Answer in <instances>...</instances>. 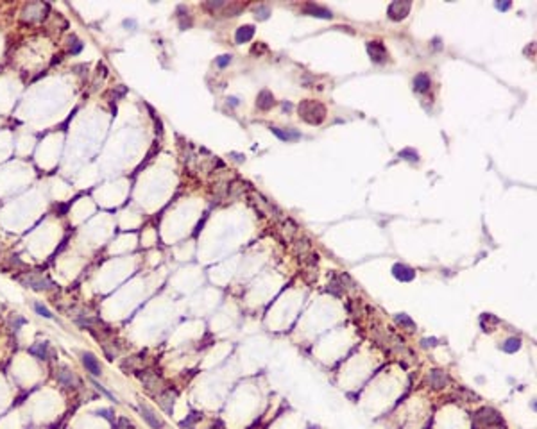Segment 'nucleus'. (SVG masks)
Listing matches in <instances>:
<instances>
[{
	"instance_id": "7c9ffc66",
	"label": "nucleus",
	"mask_w": 537,
	"mask_h": 429,
	"mask_svg": "<svg viewBox=\"0 0 537 429\" xmlns=\"http://www.w3.org/2000/svg\"><path fill=\"white\" fill-rule=\"evenodd\" d=\"M229 102H231L233 106H237V104H238V102H237V99H235V97H231V99H229Z\"/></svg>"
},
{
	"instance_id": "f03ea898",
	"label": "nucleus",
	"mask_w": 537,
	"mask_h": 429,
	"mask_svg": "<svg viewBox=\"0 0 537 429\" xmlns=\"http://www.w3.org/2000/svg\"><path fill=\"white\" fill-rule=\"evenodd\" d=\"M475 420L480 424V426H483V428L507 429V424H505V420L501 418V415H500L496 410H493V408H482L480 411H476Z\"/></svg>"
},
{
	"instance_id": "bb28decb",
	"label": "nucleus",
	"mask_w": 537,
	"mask_h": 429,
	"mask_svg": "<svg viewBox=\"0 0 537 429\" xmlns=\"http://www.w3.org/2000/svg\"><path fill=\"white\" fill-rule=\"evenodd\" d=\"M92 383H93V386H95V388H97V390H99V392H102V393H104V395H108V397H111V399H113V395H111L110 392H108V390H104V388H102V386H100L99 383H97V381H92Z\"/></svg>"
},
{
	"instance_id": "1a4fd4ad",
	"label": "nucleus",
	"mask_w": 537,
	"mask_h": 429,
	"mask_svg": "<svg viewBox=\"0 0 537 429\" xmlns=\"http://www.w3.org/2000/svg\"><path fill=\"white\" fill-rule=\"evenodd\" d=\"M392 275L398 281H401V283H410V281H414V277H415V270L410 268V267H407V265H403V263H396L392 267Z\"/></svg>"
},
{
	"instance_id": "b1692460",
	"label": "nucleus",
	"mask_w": 537,
	"mask_h": 429,
	"mask_svg": "<svg viewBox=\"0 0 537 429\" xmlns=\"http://www.w3.org/2000/svg\"><path fill=\"white\" fill-rule=\"evenodd\" d=\"M81 49H83V43H81L77 38H74L72 36V38H70V52H72V54H77Z\"/></svg>"
},
{
	"instance_id": "9d476101",
	"label": "nucleus",
	"mask_w": 537,
	"mask_h": 429,
	"mask_svg": "<svg viewBox=\"0 0 537 429\" xmlns=\"http://www.w3.org/2000/svg\"><path fill=\"white\" fill-rule=\"evenodd\" d=\"M81 361H83L84 369L88 370L92 375H100V372H102V367H100L99 359H97V358H95L92 352H83V356H81Z\"/></svg>"
},
{
	"instance_id": "f3484780",
	"label": "nucleus",
	"mask_w": 537,
	"mask_h": 429,
	"mask_svg": "<svg viewBox=\"0 0 537 429\" xmlns=\"http://www.w3.org/2000/svg\"><path fill=\"white\" fill-rule=\"evenodd\" d=\"M430 84H432V81H430V77H428L426 73H417L414 79V89L417 91V93H425V91H428L430 89Z\"/></svg>"
},
{
	"instance_id": "4be33fe9",
	"label": "nucleus",
	"mask_w": 537,
	"mask_h": 429,
	"mask_svg": "<svg viewBox=\"0 0 537 429\" xmlns=\"http://www.w3.org/2000/svg\"><path fill=\"white\" fill-rule=\"evenodd\" d=\"M229 63H231V55H227V54L219 55V57L215 59V65L219 66V68H226Z\"/></svg>"
},
{
	"instance_id": "c756f323",
	"label": "nucleus",
	"mask_w": 537,
	"mask_h": 429,
	"mask_svg": "<svg viewBox=\"0 0 537 429\" xmlns=\"http://www.w3.org/2000/svg\"><path fill=\"white\" fill-rule=\"evenodd\" d=\"M99 415H102V417L110 418V420H111V411H110V410H99Z\"/></svg>"
},
{
	"instance_id": "a878e982",
	"label": "nucleus",
	"mask_w": 537,
	"mask_h": 429,
	"mask_svg": "<svg viewBox=\"0 0 537 429\" xmlns=\"http://www.w3.org/2000/svg\"><path fill=\"white\" fill-rule=\"evenodd\" d=\"M433 347V345H437V338H425L423 340V347Z\"/></svg>"
},
{
	"instance_id": "f257e3e1",
	"label": "nucleus",
	"mask_w": 537,
	"mask_h": 429,
	"mask_svg": "<svg viewBox=\"0 0 537 429\" xmlns=\"http://www.w3.org/2000/svg\"><path fill=\"white\" fill-rule=\"evenodd\" d=\"M299 111V116L305 122L312 124V125H319L324 118H326V109L321 102H315V100H303L297 107Z\"/></svg>"
},
{
	"instance_id": "c85d7f7f",
	"label": "nucleus",
	"mask_w": 537,
	"mask_h": 429,
	"mask_svg": "<svg viewBox=\"0 0 537 429\" xmlns=\"http://www.w3.org/2000/svg\"><path fill=\"white\" fill-rule=\"evenodd\" d=\"M496 7H498V9H501V11H507V9H510V2H498V4H496Z\"/></svg>"
},
{
	"instance_id": "20e7f679",
	"label": "nucleus",
	"mask_w": 537,
	"mask_h": 429,
	"mask_svg": "<svg viewBox=\"0 0 537 429\" xmlns=\"http://www.w3.org/2000/svg\"><path fill=\"white\" fill-rule=\"evenodd\" d=\"M20 283L25 285L27 288L36 290V292H43V290H50V288H54V285H52L47 277H43V275H39V274L22 275V277H20Z\"/></svg>"
},
{
	"instance_id": "aec40b11",
	"label": "nucleus",
	"mask_w": 537,
	"mask_h": 429,
	"mask_svg": "<svg viewBox=\"0 0 537 429\" xmlns=\"http://www.w3.org/2000/svg\"><path fill=\"white\" fill-rule=\"evenodd\" d=\"M172 402H174V395H172L170 392H165V393L160 395V404L163 406L165 411H170L172 410Z\"/></svg>"
},
{
	"instance_id": "423d86ee",
	"label": "nucleus",
	"mask_w": 537,
	"mask_h": 429,
	"mask_svg": "<svg viewBox=\"0 0 537 429\" xmlns=\"http://www.w3.org/2000/svg\"><path fill=\"white\" fill-rule=\"evenodd\" d=\"M367 52H369V55H371V59L374 63H385L389 57L387 49L383 47L382 41H369L367 43Z\"/></svg>"
},
{
	"instance_id": "ddd939ff",
	"label": "nucleus",
	"mask_w": 537,
	"mask_h": 429,
	"mask_svg": "<svg viewBox=\"0 0 537 429\" xmlns=\"http://www.w3.org/2000/svg\"><path fill=\"white\" fill-rule=\"evenodd\" d=\"M271 131L276 134L281 142H297V140H301V132L299 131H296V129H279V127H271Z\"/></svg>"
},
{
	"instance_id": "6ab92c4d",
	"label": "nucleus",
	"mask_w": 537,
	"mask_h": 429,
	"mask_svg": "<svg viewBox=\"0 0 537 429\" xmlns=\"http://www.w3.org/2000/svg\"><path fill=\"white\" fill-rule=\"evenodd\" d=\"M396 322H398L401 327H405V329H408V331H414L415 329V322L410 319L408 315L398 313V315H396Z\"/></svg>"
},
{
	"instance_id": "dca6fc26",
	"label": "nucleus",
	"mask_w": 537,
	"mask_h": 429,
	"mask_svg": "<svg viewBox=\"0 0 537 429\" xmlns=\"http://www.w3.org/2000/svg\"><path fill=\"white\" fill-rule=\"evenodd\" d=\"M253 36H255V27H253V25H242V27H238L237 33H235V41H237V43H247Z\"/></svg>"
},
{
	"instance_id": "393cba45",
	"label": "nucleus",
	"mask_w": 537,
	"mask_h": 429,
	"mask_svg": "<svg viewBox=\"0 0 537 429\" xmlns=\"http://www.w3.org/2000/svg\"><path fill=\"white\" fill-rule=\"evenodd\" d=\"M256 18L258 20H265L267 17H269V7L265 6H260V7H256Z\"/></svg>"
},
{
	"instance_id": "0eeeda50",
	"label": "nucleus",
	"mask_w": 537,
	"mask_h": 429,
	"mask_svg": "<svg viewBox=\"0 0 537 429\" xmlns=\"http://www.w3.org/2000/svg\"><path fill=\"white\" fill-rule=\"evenodd\" d=\"M138 408H140V413H142V417H144V420H145V422H147V424H149L150 428H152V429H163V426H165V424H163V420H161V418L158 417V415H156V413L152 411V410H150V408L147 406V404H144V402H140V406H138Z\"/></svg>"
},
{
	"instance_id": "f8f14e48",
	"label": "nucleus",
	"mask_w": 537,
	"mask_h": 429,
	"mask_svg": "<svg viewBox=\"0 0 537 429\" xmlns=\"http://www.w3.org/2000/svg\"><path fill=\"white\" fill-rule=\"evenodd\" d=\"M303 11H305L306 15L315 17V18H326V20L333 18V13L330 11V9H326V7H322V6H317V4H306V6L303 7Z\"/></svg>"
},
{
	"instance_id": "7ed1b4c3",
	"label": "nucleus",
	"mask_w": 537,
	"mask_h": 429,
	"mask_svg": "<svg viewBox=\"0 0 537 429\" xmlns=\"http://www.w3.org/2000/svg\"><path fill=\"white\" fill-rule=\"evenodd\" d=\"M47 4H41V2H31L27 6L23 7L22 11V18L25 22H41L45 18V13H47Z\"/></svg>"
},
{
	"instance_id": "5701e85b",
	"label": "nucleus",
	"mask_w": 537,
	"mask_h": 429,
	"mask_svg": "<svg viewBox=\"0 0 537 429\" xmlns=\"http://www.w3.org/2000/svg\"><path fill=\"white\" fill-rule=\"evenodd\" d=\"M34 309L38 311V315H41V317H45V319H52V317H54V315L50 313L49 309L45 308V306H41V304H38V303L34 304Z\"/></svg>"
},
{
	"instance_id": "cd10ccee",
	"label": "nucleus",
	"mask_w": 537,
	"mask_h": 429,
	"mask_svg": "<svg viewBox=\"0 0 537 429\" xmlns=\"http://www.w3.org/2000/svg\"><path fill=\"white\" fill-rule=\"evenodd\" d=\"M118 424H120V426H126V429H129V428L133 429V424L129 422L128 418H120V420H118ZM118 429H122V428H118Z\"/></svg>"
},
{
	"instance_id": "2eb2a0df",
	"label": "nucleus",
	"mask_w": 537,
	"mask_h": 429,
	"mask_svg": "<svg viewBox=\"0 0 537 429\" xmlns=\"http://www.w3.org/2000/svg\"><path fill=\"white\" fill-rule=\"evenodd\" d=\"M29 352H31L33 356L38 358V359H49L50 347H49V343H45V341H36V343L29 349Z\"/></svg>"
},
{
	"instance_id": "412c9836",
	"label": "nucleus",
	"mask_w": 537,
	"mask_h": 429,
	"mask_svg": "<svg viewBox=\"0 0 537 429\" xmlns=\"http://www.w3.org/2000/svg\"><path fill=\"white\" fill-rule=\"evenodd\" d=\"M398 156L399 158H403V160H407V161H417L419 160V154H417L414 149H403Z\"/></svg>"
},
{
	"instance_id": "39448f33",
	"label": "nucleus",
	"mask_w": 537,
	"mask_h": 429,
	"mask_svg": "<svg viewBox=\"0 0 537 429\" xmlns=\"http://www.w3.org/2000/svg\"><path fill=\"white\" fill-rule=\"evenodd\" d=\"M408 11H410V2H401V0H396V2H392V4L389 6L387 15H389L390 20L399 22V20H403V18L408 15Z\"/></svg>"
},
{
	"instance_id": "9b49d317",
	"label": "nucleus",
	"mask_w": 537,
	"mask_h": 429,
	"mask_svg": "<svg viewBox=\"0 0 537 429\" xmlns=\"http://www.w3.org/2000/svg\"><path fill=\"white\" fill-rule=\"evenodd\" d=\"M428 381H430V386H432V388L441 390V388H444V386L448 385L449 377L446 372H443V370H432L430 375H428Z\"/></svg>"
},
{
	"instance_id": "6e6552de",
	"label": "nucleus",
	"mask_w": 537,
	"mask_h": 429,
	"mask_svg": "<svg viewBox=\"0 0 537 429\" xmlns=\"http://www.w3.org/2000/svg\"><path fill=\"white\" fill-rule=\"evenodd\" d=\"M56 377H57V381H59L63 386H68V388L79 386V377L74 374L70 369H67V367H59L57 372H56Z\"/></svg>"
},
{
	"instance_id": "4468645a",
	"label": "nucleus",
	"mask_w": 537,
	"mask_h": 429,
	"mask_svg": "<svg viewBox=\"0 0 537 429\" xmlns=\"http://www.w3.org/2000/svg\"><path fill=\"white\" fill-rule=\"evenodd\" d=\"M274 104H276V100H274V95H272L271 91H267V89L260 91L258 100H256V106H258L261 111H269Z\"/></svg>"
},
{
	"instance_id": "a211bd4d",
	"label": "nucleus",
	"mask_w": 537,
	"mask_h": 429,
	"mask_svg": "<svg viewBox=\"0 0 537 429\" xmlns=\"http://www.w3.org/2000/svg\"><path fill=\"white\" fill-rule=\"evenodd\" d=\"M501 349H503V352H507V354H514V352H518L521 349V338H516V336L507 338V340L503 341Z\"/></svg>"
}]
</instances>
